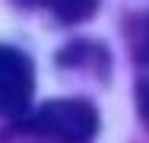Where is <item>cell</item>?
Returning a JSON list of instances; mask_svg holds the SVG:
<instances>
[{
    "instance_id": "obj_1",
    "label": "cell",
    "mask_w": 149,
    "mask_h": 143,
    "mask_svg": "<svg viewBox=\"0 0 149 143\" xmlns=\"http://www.w3.org/2000/svg\"><path fill=\"white\" fill-rule=\"evenodd\" d=\"M22 127L38 143H92L98 134V111L83 99H54Z\"/></svg>"
},
{
    "instance_id": "obj_2",
    "label": "cell",
    "mask_w": 149,
    "mask_h": 143,
    "mask_svg": "<svg viewBox=\"0 0 149 143\" xmlns=\"http://www.w3.org/2000/svg\"><path fill=\"white\" fill-rule=\"evenodd\" d=\"M35 92V70L22 51L0 45V118H19Z\"/></svg>"
},
{
    "instance_id": "obj_3",
    "label": "cell",
    "mask_w": 149,
    "mask_h": 143,
    "mask_svg": "<svg viewBox=\"0 0 149 143\" xmlns=\"http://www.w3.org/2000/svg\"><path fill=\"white\" fill-rule=\"evenodd\" d=\"M48 3H51L54 16H57L63 26L86 22L92 13H95V6H98V0H48Z\"/></svg>"
},
{
    "instance_id": "obj_4",
    "label": "cell",
    "mask_w": 149,
    "mask_h": 143,
    "mask_svg": "<svg viewBox=\"0 0 149 143\" xmlns=\"http://www.w3.org/2000/svg\"><path fill=\"white\" fill-rule=\"evenodd\" d=\"M127 38H130V51L140 64H149V13H136L127 22Z\"/></svg>"
},
{
    "instance_id": "obj_5",
    "label": "cell",
    "mask_w": 149,
    "mask_h": 143,
    "mask_svg": "<svg viewBox=\"0 0 149 143\" xmlns=\"http://www.w3.org/2000/svg\"><path fill=\"white\" fill-rule=\"evenodd\" d=\"M136 108H140L143 124L149 127V83H140V86H136Z\"/></svg>"
},
{
    "instance_id": "obj_6",
    "label": "cell",
    "mask_w": 149,
    "mask_h": 143,
    "mask_svg": "<svg viewBox=\"0 0 149 143\" xmlns=\"http://www.w3.org/2000/svg\"><path fill=\"white\" fill-rule=\"evenodd\" d=\"M22 3H38V0H22Z\"/></svg>"
}]
</instances>
